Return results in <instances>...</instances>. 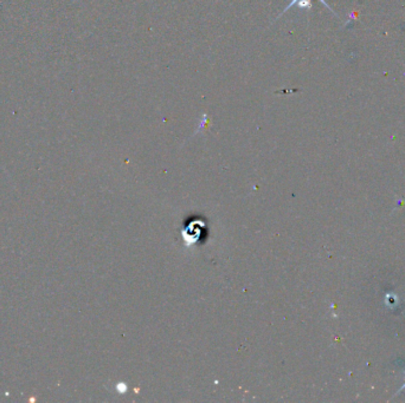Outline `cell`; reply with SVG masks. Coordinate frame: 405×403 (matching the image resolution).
Returning <instances> with one entry per match:
<instances>
[{"label":"cell","instance_id":"6da1fadb","mask_svg":"<svg viewBox=\"0 0 405 403\" xmlns=\"http://www.w3.org/2000/svg\"><path fill=\"white\" fill-rule=\"evenodd\" d=\"M208 232V223L204 218H195V219L191 218L190 221L185 223L181 234L188 245H195V244H200L199 241H205L204 236H207Z\"/></svg>","mask_w":405,"mask_h":403}]
</instances>
